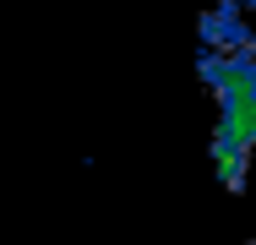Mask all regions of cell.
Instances as JSON below:
<instances>
[{
  "mask_svg": "<svg viewBox=\"0 0 256 245\" xmlns=\"http://www.w3.org/2000/svg\"><path fill=\"white\" fill-rule=\"evenodd\" d=\"M212 164H218V180H224L229 191H240L246 174H251V147L229 142V136H212Z\"/></svg>",
  "mask_w": 256,
  "mask_h": 245,
  "instance_id": "obj_1",
  "label": "cell"
}]
</instances>
